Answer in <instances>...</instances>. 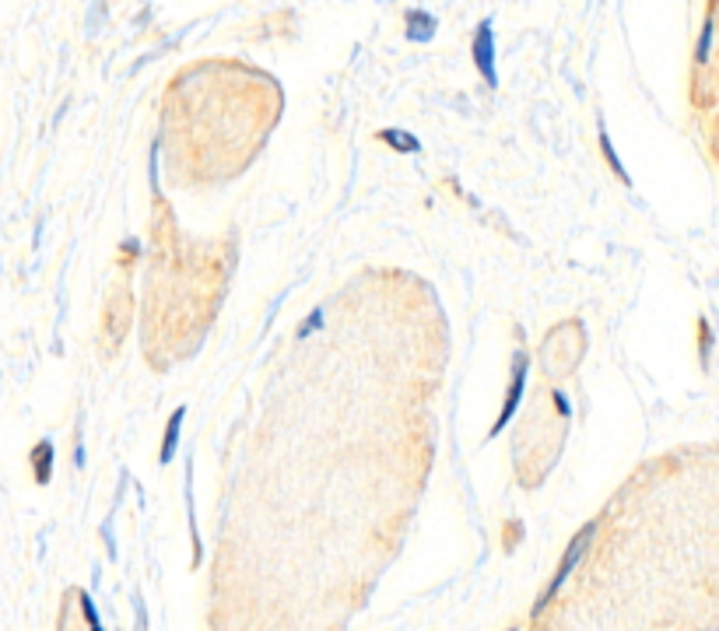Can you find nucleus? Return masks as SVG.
I'll return each mask as SVG.
<instances>
[{
	"label": "nucleus",
	"mask_w": 719,
	"mask_h": 631,
	"mask_svg": "<svg viewBox=\"0 0 719 631\" xmlns=\"http://www.w3.org/2000/svg\"><path fill=\"white\" fill-rule=\"evenodd\" d=\"M593 533H597V522H586V527L572 537V544H569V551L562 554V562H559V568H554V575H551V583L544 586V593L537 597V604H533V618L541 615V610L559 597V589L565 586V579L572 575V568L583 562V554H586V548H589V540H593Z\"/></svg>",
	"instance_id": "2"
},
{
	"label": "nucleus",
	"mask_w": 719,
	"mask_h": 631,
	"mask_svg": "<svg viewBox=\"0 0 719 631\" xmlns=\"http://www.w3.org/2000/svg\"><path fill=\"white\" fill-rule=\"evenodd\" d=\"M471 57H474V67L481 70V78L488 81V88L498 84V70H495V32H492V22H481L474 40H471Z\"/></svg>",
	"instance_id": "4"
},
{
	"label": "nucleus",
	"mask_w": 719,
	"mask_h": 631,
	"mask_svg": "<svg viewBox=\"0 0 719 631\" xmlns=\"http://www.w3.org/2000/svg\"><path fill=\"white\" fill-rule=\"evenodd\" d=\"M519 537H524V522L509 519V522H506V533H502V540H506V551H513V548L519 544Z\"/></svg>",
	"instance_id": "12"
},
{
	"label": "nucleus",
	"mask_w": 719,
	"mask_h": 631,
	"mask_svg": "<svg viewBox=\"0 0 719 631\" xmlns=\"http://www.w3.org/2000/svg\"><path fill=\"white\" fill-rule=\"evenodd\" d=\"M78 600H81V615H85V621H88V631H105L102 621H99V610H96L92 597H88V593H78Z\"/></svg>",
	"instance_id": "10"
},
{
	"label": "nucleus",
	"mask_w": 719,
	"mask_h": 631,
	"mask_svg": "<svg viewBox=\"0 0 719 631\" xmlns=\"http://www.w3.org/2000/svg\"><path fill=\"white\" fill-rule=\"evenodd\" d=\"M527 372H530V354H527V351H516V354H513V379H509V390H506V404H502L498 418H495V425H492V431H488L492 439H495L498 431L513 421V414H516L519 401H524V390H527Z\"/></svg>",
	"instance_id": "3"
},
{
	"label": "nucleus",
	"mask_w": 719,
	"mask_h": 631,
	"mask_svg": "<svg viewBox=\"0 0 719 631\" xmlns=\"http://www.w3.org/2000/svg\"><path fill=\"white\" fill-rule=\"evenodd\" d=\"M32 474H35V484H49V477H53V442H40L32 449Z\"/></svg>",
	"instance_id": "7"
},
{
	"label": "nucleus",
	"mask_w": 719,
	"mask_h": 631,
	"mask_svg": "<svg viewBox=\"0 0 719 631\" xmlns=\"http://www.w3.org/2000/svg\"><path fill=\"white\" fill-rule=\"evenodd\" d=\"M323 323H327V316H323V309H313V313H310V319H305L295 334H299V337H310V334H316V330L323 327Z\"/></svg>",
	"instance_id": "11"
},
{
	"label": "nucleus",
	"mask_w": 719,
	"mask_h": 631,
	"mask_svg": "<svg viewBox=\"0 0 719 631\" xmlns=\"http://www.w3.org/2000/svg\"><path fill=\"white\" fill-rule=\"evenodd\" d=\"M404 22H407V40L411 43H428L431 35H436V25H439L428 11H407Z\"/></svg>",
	"instance_id": "5"
},
{
	"label": "nucleus",
	"mask_w": 719,
	"mask_h": 631,
	"mask_svg": "<svg viewBox=\"0 0 719 631\" xmlns=\"http://www.w3.org/2000/svg\"><path fill=\"white\" fill-rule=\"evenodd\" d=\"M380 140L393 144V151H401V155L422 151V140H418L415 134H407V131H380Z\"/></svg>",
	"instance_id": "8"
},
{
	"label": "nucleus",
	"mask_w": 719,
	"mask_h": 631,
	"mask_svg": "<svg viewBox=\"0 0 719 631\" xmlns=\"http://www.w3.org/2000/svg\"><path fill=\"white\" fill-rule=\"evenodd\" d=\"M187 418V407H176L172 418L166 425V436H161V446H158V463H169L176 457V446H179V425Z\"/></svg>",
	"instance_id": "6"
},
{
	"label": "nucleus",
	"mask_w": 719,
	"mask_h": 631,
	"mask_svg": "<svg viewBox=\"0 0 719 631\" xmlns=\"http://www.w3.org/2000/svg\"><path fill=\"white\" fill-rule=\"evenodd\" d=\"M509 631H516V628H509Z\"/></svg>",
	"instance_id": "14"
},
{
	"label": "nucleus",
	"mask_w": 719,
	"mask_h": 631,
	"mask_svg": "<svg viewBox=\"0 0 719 631\" xmlns=\"http://www.w3.org/2000/svg\"><path fill=\"white\" fill-rule=\"evenodd\" d=\"M134 252H141V249H137V239H127V243H123V249H120V267H123V270H131V267H134Z\"/></svg>",
	"instance_id": "13"
},
{
	"label": "nucleus",
	"mask_w": 719,
	"mask_h": 631,
	"mask_svg": "<svg viewBox=\"0 0 719 631\" xmlns=\"http://www.w3.org/2000/svg\"><path fill=\"white\" fill-rule=\"evenodd\" d=\"M600 151H604V158H607V166L615 169V176L621 179V183H628V172H625V166L618 161V155H615V148H610V137H607V131L600 126Z\"/></svg>",
	"instance_id": "9"
},
{
	"label": "nucleus",
	"mask_w": 719,
	"mask_h": 631,
	"mask_svg": "<svg viewBox=\"0 0 719 631\" xmlns=\"http://www.w3.org/2000/svg\"><path fill=\"white\" fill-rule=\"evenodd\" d=\"M695 75H698V88H695V102L698 110L709 116L712 126V148L719 155V0H712L706 11L703 32H698L695 43Z\"/></svg>",
	"instance_id": "1"
}]
</instances>
